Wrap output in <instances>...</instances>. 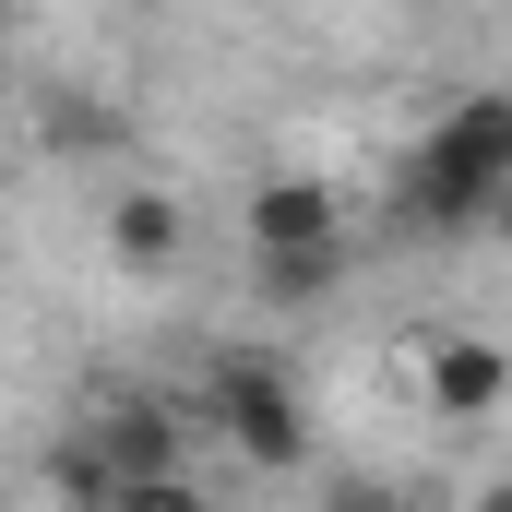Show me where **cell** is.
<instances>
[{
	"instance_id": "4",
	"label": "cell",
	"mask_w": 512,
	"mask_h": 512,
	"mask_svg": "<svg viewBox=\"0 0 512 512\" xmlns=\"http://www.w3.org/2000/svg\"><path fill=\"white\" fill-rule=\"evenodd\" d=\"M286 251H346V203L298 167L251 191V262H286Z\"/></svg>"
},
{
	"instance_id": "2",
	"label": "cell",
	"mask_w": 512,
	"mask_h": 512,
	"mask_svg": "<svg viewBox=\"0 0 512 512\" xmlns=\"http://www.w3.org/2000/svg\"><path fill=\"white\" fill-rule=\"evenodd\" d=\"M203 417L227 429V453H239V465H262V477L310 465V417H298V382H286V358H262V346H227V358L203 370Z\"/></svg>"
},
{
	"instance_id": "5",
	"label": "cell",
	"mask_w": 512,
	"mask_h": 512,
	"mask_svg": "<svg viewBox=\"0 0 512 512\" xmlns=\"http://www.w3.org/2000/svg\"><path fill=\"white\" fill-rule=\"evenodd\" d=\"M417 382H429L441 417H489V405H512V346H489V334H441V346H417Z\"/></svg>"
},
{
	"instance_id": "13",
	"label": "cell",
	"mask_w": 512,
	"mask_h": 512,
	"mask_svg": "<svg viewBox=\"0 0 512 512\" xmlns=\"http://www.w3.org/2000/svg\"><path fill=\"white\" fill-rule=\"evenodd\" d=\"M393 512H429V501H393Z\"/></svg>"
},
{
	"instance_id": "6",
	"label": "cell",
	"mask_w": 512,
	"mask_h": 512,
	"mask_svg": "<svg viewBox=\"0 0 512 512\" xmlns=\"http://www.w3.org/2000/svg\"><path fill=\"white\" fill-rule=\"evenodd\" d=\"M179 239H191L179 191H120V203H108V251H120L131 274H167V262H179Z\"/></svg>"
},
{
	"instance_id": "11",
	"label": "cell",
	"mask_w": 512,
	"mask_h": 512,
	"mask_svg": "<svg viewBox=\"0 0 512 512\" xmlns=\"http://www.w3.org/2000/svg\"><path fill=\"white\" fill-rule=\"evenodd\" d=\"M489 227H501V251H512V191H501V215H489Z\"/></svg>"
},
{
	"instance_id": "1",
	"label": "cell",
	"mask_w": 512,
	"mask_h": 512,
	"mask_svg": "<svg viewBox=\"0 0 512 512\" xmlns=\"http://www.w3.org/2000/svg\"><path fill=\"white\" fill-rule=\"evenodd\" d=\"M512 191V96H453L441 120L417 131V155H405V179H393V203L417 215V227H489Z\"/></svg>"
},
{
	"instance_id": "10",
	"label": "cell",
	"mask_w": 512,
	"mask_h": 512,
	"mask_svg": "<svg viewBox=\"0 0 512 512\" xmlns=\"http://www.w3.org/2000/svg\"><path fill=\"white\" fill-rule=\"evenodd\" d=\"M120 512H203V489H191V477H167V489H120Z\"/></svg>"
},
{
	"instance_id": "7",
	"label": "cell",
	"mask_w": 512,
	"mask_h": 512,
	"mask_svg": "<svg viewBox=\"0 0 512 512\" xmlns=\"http://www.w3.org/2000/svg\"><path fill=\"white\" fill-rule=\"evenodd\" d=\"M36 143H48V155H131V108L60 84V96H36Z\"/></svg>"
},
{
	"instance_id": "9",
	"label": "cell",
	"mask_w": 512,
	"mask_h": 512,
	"mask_svg": "<svg viewBox=\"0 0 512 512\" xmlns=\"http://www.w3.org/2000/svg\"><path fill=\"white\" fill-rule=\"evenodd\" d=\"M334 262H346V251H286V262H251V274H262V298H274V310H310V298L334 286Z\"/></svg>"
},
{
	"instance_id": "3",
	"label": "cell",
	"mask_w": 512,
	"mask_h": 512,
	"mask_svg": "<svg viewBox=\"0 0 512 512\" xmlns=\"http://www.w3.org/2000/svg\"><path fill=\"white\" fill-rule=\"evenodd\" d=\"M84 441H96V465H108L120 489H167V477H191V465H179L191 429H179V405H155V393H108Z\"/></svg>"
},
{
	"instance_id": "12",
	"label": "cell",
	"mask_w": 512,
	"mask_h": 512,
	"mask_svg": "<svg viewBox=\"0 0 512 512\" xmlns=\"http://www.w3.org/2000/svg\"><path fill=\"white\" fill-rule=\"evenodd\" d=\"M477 512H512V477H501V489H489V501H477Z\"/></svg>"
},
{
	"instance_id": "8",
	"label": "cell",
	"mask_w": 512,
	"mask_h": 512,
	"mask_svg": "<svg viewBox=\"0 0 512 512\" xmlns=\"http://www.w3.org/2000/svg\"><path fill=\"white\" fill-rule=\"evenodd\" d=\"M48 489H60V512H120V477L96 465V441H60L48 453Z\"/></svg>"
}]
</instances>
